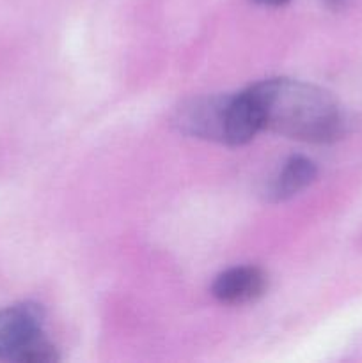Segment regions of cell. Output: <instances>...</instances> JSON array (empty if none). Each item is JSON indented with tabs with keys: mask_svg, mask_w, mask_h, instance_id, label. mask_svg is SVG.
<instances>
[{
	"mask_svg": "<svg viewBox=\"0 0 362 363\" xmlns=\"http://www.w3.org/2000/svg\"><path fill=\"white\" fill-rule=\"evenodd\" d=\"M261 130L311 144H327L346 131V113L318 85L291 78H270L247 89Z\"/></svg>",
	"mask_w": 362,
	"mask_h": 363,
	"instance_id": "1",
	"label": "cell"
},
{
	"mask_svg": "<svg viewBox=\"0 0 362 363\" xmlns=\"http://www.w3.org/2000/svg\"><path fill=\"white\" fill-rule=\"evenodd\" d=\"M174 124L181 133L226 145H243L261 131L247 91L190 99L176 110Z\"/></svg>",
	"mask_w": 362,
	"mask_h": 363,
	"instance_id": "2",
	"label": "cell"
},
{
	"mask_svg": "<svg viewBox=\"0 0 362 363\" xmlns=\"http://www.w3.org/2000/svg\"><path fill=\"white\" fill-rule=\"evenodd\" d=\"M41 305L20 303L0 311V360L18 363H53L55 346L43 333Z\"/></svg>",
	"mask_w": 362,
	"mask_h": 363,
	"instance_id": "3",
	"label": "cell"
},
{
	"mask_svg": "<svg viewBox=\"0 0 362 363\" xmlns=\"http://www.w3.org/2000/svg\"><path fill=\"white\" fill-rule=\"evenodd\" d=\"M268 279L265 272L254 266H240L220 273L212 286V293L220 303L241 305L265 294Z\"/></svg>",
	"mask_w": 362,
	"mask_h": 363,
	"instance_id": "4",
	"label": "cell"
},
{
	"mask_svg": "<svg viewBox=\"0 0 362 363\" xmlns=\"http://www.w3.org/2000/svg\"><path fill=\"white\" fill-rule=\"evenodd\" d=\"M316 165L304 156L287 160L266 186V199L270 202H284L295 197L316 179Z\"/></svg>",
	"mask_w": 362,
	"mask_h": 363,
	"instance_id": "5",
	"label": "cell"
},
{
	"mask_svg": "<svg viewBox=\"0 0 362 363\" xmlns=\"http://www.w3.org/2000/svg\"><path fill=\"white\" fill-rule=\"evenodd\" d=\"M256 4H259V6H268V7H279V6H284V4L287 2V0H254Z\"/></svg>",
	"mask_w": 362,
	"mask_h": 363,
	"instance_id": "6",
	"label": "cell"
},
{
	"mask_svg": "<svg viewBox=\"0 0 362 363\" xmlns=\"http://www.w3.org/2000/svg\"><path fill=\"white\" fill-rule=\"evenodd\" d=\"M325 2V6H329L330 9H339V7H343L344 4H346V0H323Z\"/></svg>",
	"mask_w": 362,
	"mask_h": 363,
	"instance_id": "7",
	"label": "cell"
}]
</instances>
